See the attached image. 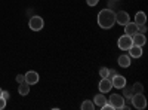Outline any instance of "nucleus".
<instances>
[{
	"mask_svg": "<svg viewBox=\"0 0 148 110\" xmlns=\"http://www.w3.org/2000/svg\"><path fill=\"white\" fill-rule=\"evenodd\" d=\"M98 24L99 27L104 30H110L113 28V26L116 24V12L110 10V9H102L98 14Z\"/></svg>",
	"mask_w": 148,
	"mask_h": 110,
	"instance_id": "1",
	"label": "nucleus"
},
{
	"mask_svg": "<svg viewBox=\"0 0 148 110\" xmlns=\"http://www.w3.org/2000/svg\"><path fill=\"white\" fill-rule=\"evenodd\" d=\"M130 103H132V106H133L135 109H139V110H142V109L147 107V98H145V95H144L142 92H139V94H133Z\"/></svg>",
	"mask_w": 148,
	"mask_h": 110,
	"instance_id": "2",
	"label": "nucleus"
},
{
	"mask_svg": "<svg viewBox=\"0 0 148 110\" xmlns=\"http://www.w3.org/2000/svg\"><path fill=\"white\" fill-rule=\"evenodd\" d=\"M108 103L113 106V109H123V107H125V97L119 95V94H113L110 97Z\"/></svg>",
	"mask_w": 148,
	"mask_h": 110,
	"instance_id": "3",
	"label": "nucleus"
},
{
	"mask_svg": "<svg viewBox=\"0 0 148 110\" xmlns=\"http://www.w3.org/2000/svg\"><path fill=\"white\" fill-rule=\"evenodd\" d=\"M28 26H30V28L33 30V31H40L42 28H43V26H45V21H43V18L42 17H31L30 18V22H28Z\"/></svg>",
	"mask_w": 148,
	"mask_h": 110,
	"instance_id": "4",
	"label": "nucleus"
},
{
	"mask_svg": "<svg viewBox=\"0 0 148 110\" xmlns=\"http://www.w3.org/2000/svg\"><path fill=\"white\" fill-rule=\"evenodd\" d=\"M117 45H119V48H120L121 51H129V48L133 45V42H132V36H127V34L121 36V37L119 39V42H117Z\"/></svg>",
	"mask_w": 148,
	"mask_h": 110,
	"instance_id": "5",
	"label": "nucleus"
},
{
	"mask_svg": "<svg viewBox=\"0 0 148 110\" xmlns=\"http://www.w3.org/2000/svg\"><path fill=\"white\" fill-rule=\"evenodd\" d=\"M129 21H130V17H129L127 12H125V10L116 12V22L117 24H120V26H126Z\"/></svg>",
	"mask_w": 148,
	"mask_h": 110,
	"instance_id": "6",
	"label": "nucleus"
},
{
	"mask_svg": "<svg viewBox=\"0 0 148 110\" xmlns=\"http://www.w3.org/2000/svg\"><path fill=\"white\" fill-rule=\"evenodd\" d=\"M111 83H113V88L121 89L123 86H126V77L125 76H120V75H116L113 79H111Z\"/></svg>",
	"mask_w": 148,
	"mask_h": 110,
	"instance_id": "7",
	"label": "nucleus"
},
{
	"mask_svg": "<svg viewBox=\"0 0 148 110\" xmlns=\"http://www.w3.org/2000/svg\"><path fill=\"white\" fill-rule=\"evenodd\" d=\"M111 88H113L111 79H108V77H102L101 82H99V91H101L102 94H105V92H110Z\"/></svg>",
	"mask_w": 148,
	"mask_h": 110,
	"instance_id": "8",
	"label": "nucleus"
},
{
	"mask_svg": "<svg viewBox=\"0 0 148 110\" xmlns=\"http://www.w3.org/2000/svg\"><path fill=\"white\" fill-rule=\"evenodd\" d=\"M24 76H25V82L30 85V86L39 82V75H37V71H33L31 70V71H28L27 75H24Z\"/></svg>",
	"mask_w": 148,
	"mask_h": 110,
	"instance_id": "9",
	"label": "nucleus"
},
{
	"mask_svg": "<svg viewBox=\"0 0 148 110\" xmlns=\"http://www.w3.org/2000/svg\"><path fill=\"white\" fill-rule=\"evenodd\" d=\"M132 42H133V45H136V46H144V45L147 43L145 34H141V33L133 34V36H132Z\"/></svg>",
	"mask_w": 148,
	"mask_h": 110,
	"instance_id": "10",
	"label": "nucleus"
},
{
	"mask_svg": "<svg viewBox=\"0 0 148 110\" xmlns=\"http://www.w3.org/2000/svg\"><path fill=\"white\" fill-rule=\"evenodd\" d=\"M126 28H125V34H127V36H133V34H136L138 33V26L135 22H127L126 26H125Z\"/></svg>",
	"mask_w": 148,
	"mask_h": 110,
	"instance_id": "11",
	"label": "nucleus"
},
{
	"mask_svg": "<svg viewBox=\"0 0 148 110\" xmlns=\"http://www.w3.org/2000/svg\"><path fill=\"white\" fill-rule=\"evenodd\" d=\"M129 54H130V57H133V58H139V57L142 55V46L132 45V46L129 48Z\"/></svg>",
	"mask_w": 148,
	"mask_h": 110,
	"instance_id": "12",
	"label": "nucleus"
},
{
	"mask_svg": "<svg viewBox=\"0 0 148 110\" xmlns=\"http://www.w3.org/2000/svg\"><path fill=\"white\" fill-rule=\"evenodd\" d=\"M119 64H120V67H123V68H127V67L130 66V57L126 55V54L120 55V57H119Z\"/></svg>",
	"mask_w": 148,
	"mask_h": 110,
	"instance_id": "13",
	"label": "nucleus"
},
{
	"mask_svg": "<svg viewBox=\"0 0 148 110\" xmlns=\"http://www.w3.org/2000/svg\"><path fill=\"white\" fill-rule=\"evenodd\" d=\"M145 22H147L145 12H142V10L136 12V15H135V24H136V26H141V24H145Z\"/></svg>",
	"mask_w": 148,
	"mask_h": 110,
	"instance_id": "14",
	"label": "nucleus"
},
{
	"mask_svg": "<svg viewBox=\"0 0 148 110\" xmlns=\"http://www.w3.org/2000/svg\"><path fill=\"white\" fill-rule=\"evenodd\" d=\"M105 103H107V98H105V95H104L102 92H101V94H98V95H95V98H93V104H95V106L102 107Z\"/></svg>",
	"mask_w": 148,
	"mask_h": 110,
	"instance_id": "15",
	"label": "nucleus"
},
{
	"mask_svg": "<svg viewBox=\"0 0 148 110\" xmlns=\"http://www.w3.org/2000/svg\"><path fill=\"white\" fill-rule=\"evenodd\" d=\"M121 89H123V97L126 98L125 101L129 103V101L132 100V97H133V91H132V88H130V86H127V88H126V86H123Z\"/></svg>",
	"mask_w": 148,
	"mask_h": 110,
	"instance_id": "16",
	"label": "nucleus"
},
{
	"mask_svg": "<svg viewBox=\"0 0 148 110\" xmlns=\"http://www.w3.org/2000/svg\"><path fill=\"white\" fill-rule=\"evenodd\" d=\"M18 92H19L21 95H28V92H30V85H28L27 82H22V83H19Z\"/></svg>",
	"mask_w": 148,
	"mask_h": 110,
	"instance_id": "17",
	"label": "nucleus"
},
{
	"mask_svg": "<svg viewBox=\"0 0 148 110\" xmlns=\"http://www.w3.org/2000/svg\"><path fill=\"white\" fill-rule=\"evenodd\" d=\"M80 107H82V110H93V109H95V104H93V101H90V100H84Z\"/></svg>",
	"mask_w": 148,
	"mask_h": 110,
	"instance_id": "18",
	"label": "nucleus"
},
{
	"mask_svg": "<svg viewBox=\"0 0 148 110\" xmlns=\"http://www.w3.org/2000/svg\"><path fill=\"white\" fill-rule=\"evenodd\" d=\"M132 91H133V94H139V92H144V86H142V83H139V82L133 83Z\"/></svg>",
	"mask_w": 148,
	"mask_h": 110,
	"instance_id": "19",
	"label": "nucleus"
},
{
	"mask_svg": "<svg viewBox=\"0 0 148 110\" xmlns=\"http://www.w3.org/2000/svg\"><path fill=\"white\" fill-rule=\"evenodd\" d=\"M117 6H119L117 5V0H110V2H108V9L110 10H114Z\"/></svg>",
	"mask_w": 148,
	"mask_h": 110,
	"instance_id": "20",
	"label": "nucleus"
},
{
	"mask_svg": "<svg viewBox=\"0 0 148 110\" xmlns=\"http://www.w3.org/2000/svg\"><path fill=\"white\" fill-rule=\"evenodd\" d=\"M99 75H101V77H107V76H108V68H107V67H102V68L99 70Z\"/></svg>",
	"mask_w": 148,
	"mask_h": 110,
	"instance_id": "21",
	"label": "nucleus"
},
{
	"mask_svg": "<svg viewBox=\"0 0 148 110\" xmlns=\"http://www.w3.org/2000/svg\"><path fill=\"white\" fill-rule=\"evenodd\" d=\"M138 33H141V34H145V33H147L145 24H141V26H138Z\"/></svg>",
	"mask_w": 148,
	"mask_h": 110,
	"instance_id": "22",
	"label": "nucleus"
},
{
	"mask_svg": "<svg viewBox=\"0 0 148 110\" xmlns=\"http://www.w3.org/2000/svg\"><path fill=\"white\" fill-rule=\"evenodd\" d=\"M101 109H102V110H114V109H113V106H111V104L108 103V100H107V103H105Z\"/></svg>",
	"mask_w": 148,
	"mask_h": 110,
	"instance_id": "23",
	"label": "nucleus"
},
{
	"mask_svg": "<svg viewBox=\"0 0 148 110\" xmlns=\"http://www.w3.org/2000/svg\"><path fill=\"white\" fill-rule=\"evenodd\" d=\"M86 2H88V5H89V6H92V8H93V6H96L98 3H99V0H86Z\"/></svg>",
	"mask_w": 148,
	"mask_h": 110,
	"instance_id": "24",
	"label": "nucleus"
},
{
	"mask_svg": "<svg viewBox=\"0 0 148 110\" xmlns=\"http://www.w3.org/2000/svg\"><path fill=\"white\" fill-rule=\"evenodd\" d=\"M5 107H6V100L3 97H0V110H3Z\"/></svg>",
	"mask_w": 148,
	"mask_h": 110,
	"instance_id": "25",
	"label": "nucleus"
},
{
	"mask_svg": "<svg viewBox=\"0 0 148 110\" xmlns=\"http://www.w3.org/2000/svg\"><path fill=\"white\" fill-rule=\"evenodd\" d=\"M16 82H18V83L25 82V76H24V75H18V76H16Z\"/></svg>",
	"mask_w": 148,
	"mask_h": 110,
	"instance_id": "26",
	"label": "nucleus"
},
{
	"mask_svg": "<svg viewBox=\"0 0 148 110\" xmlns=\"http://www.w3.org/2000/svg\"><path fill=\"white\" fill-rule=\"evenodd\" d=\"M116 75H117V73H116L114 70H110V68H108V76H107L108 79H113V77H114Z\"/></svg>",
	"mask_w": 148,
	"mask_h": 110,
	"instance_id": "27",
	"label": "nucleus"
},
{
	"mask_svg": "<svg viewBox=\"0 0 148 110\" xmlns=\"http://www.w3.org/2000/svg\"><path fill=\"white\" fill-rule=\"evenodd\" d=\"M2 97H3V98L8 101V100H9V97H10V94H9L8 91H3V92H2Z\"/></svg>",
	"mask_w": 148,
	"mask_h": 110,
	"instance_id": "28",
	"label": "nucleus"
},
{
	"mask_svg": "<svg viewBox=\"0 0 148 110\" xmlns=\"http://www.w3.org/2000/svg\"><path fill=\"white\" fill-rule=\"evenodd\" d=\"M2 92H3V89H2V88H0V97H2Z\"/></svg>",
	"mask_w": 148,
	"mask_h": 110,
	"instance_id": "29",
	"label": "nucleus"
},
{
	"mask_svg": "<svg viewBox=\"0 0 148 110\" xmlns=\"http://www.w3.org/2000/svg\"><path fill=\"white\" fill-rule=\"evenodd\" d=\"M117 2H119V0H117Z\"/></svg>",
	"mask_w": 148,
	"mask_h": 110,
	"instance_id": "30",
	"label": "nucleus"
}]
</instances>
